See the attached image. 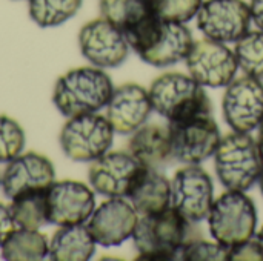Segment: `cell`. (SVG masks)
<instances>
[{
  "mask_svg": "<svg viewBox=\"0 0 263 261\" xmlns=\"http://www.w3.org/2000/svg\"><path fill=\"white\" fill-rule=\"evenodd\" d=\"M112 92V80L102 68L82 66L69 69L57 78L52 103L63 117L71 118L106 108Z\"/></svg>",
  "mask_w": 263,
  "mask_h": 261,
  "instance_id": "6da1fadb",
  "label": "cell"
},
{
  "mask_svg": "<svg viewBox=\"0 0 263 261\" xmlns=\"http://www.w3.org/2000/svg\"><path fill=\"white\" fill-rule=\"evenodd\" d=\"M194 223L174 208L157 214L140 215L133 234L139 260H176L183 246L196 237Z\"/></svg>",
  "mask_w": 263,
  "mask_h": 261,
  "instance_id": "7a4b0ae2",
  "label": "cell"
},
{
  "mask_svg": "<svg viewBox=\"0 0 263 261\" xmlns=\"http://www.w3.org/2000/svg\"><path fill=\"white\" fill-rule=\"evenodd\" d=\"M148 92L153 111L166 118L168 123L213 112L208 94L190 74L165 72L151 83Z\"/></svg>",
  "mask_w": 263,
  "mask_h": 261,
  "instance_id": "3957f363",
  "label": "cell"
},
{
  "mask_svg": "<svg viewBox=\"0 0 263 261\" xmlns=\"http://www.w3.org/2000/svg\"><path fill=\"white\" fill-rule=\"evenodd\" d=\"M216 175L228 191H248L257 183L263 162L257 142L245 132H231L220 138L214 152Z\"/></svg>",
  "mask_w": 263,
  "mask_h": 261,
  "instance_id": "277c9868",
  "label": "cell"
},
{
  "mask_svg": "<svg viewBox=\"0 0 263 261\" xmlns=\"http://www.w3.org/2000/svg\"><path fill=\"white\" fill-rule=\"evenodd\" d=\"M210 232L219 243L234 248L256 235L257 211L243 191H228L214 200L206 217Z\"/></svg>",
  "mask_w": 263,
  "mask_h": 261,
  "instance_id": "5b68a950",
  "label": "cell"
},
{
  "mask_svg": "<svg viewBox=\"0 0 263 261\" xmlns=\"http://www.w3.org/2000/svg\"><path fill=\"white\" fill-rule=\"evenodd\" d=\"M114 129L106 115L97 112L68 118L60 131V148L72 162H94L111 149Z\"/></svg>",
  "mask_w": 263,
  "mask_h": 261,
  "instance_id": "8992f818",
  "label": "cell"
},
{
  "mask_svg": "<svg viewBox=\"0 0 263 261\" xmlns=\"http://www.w3.org/2000/svg\"><path fill=\"white\" fill-rule=\"evenodd\" d=\"M168 128L173 155L185 165H199L214 155L222 138L213 112L170 122Z\"/></svg>",
  "mask_w": 263,
  "mask_h": 261,
  "instance_id": "52a82bcc",
  "label": "cell"
},
{
  "mask_svg": "<svg viewBox=\"0 0 263 261\" xmlns=\"http://www.w3.org/2000/svg\"><path fill=\"white\" fill-rule=\"evenodd\" d=\"M146 169L129 151H108L92 162L88 180L94 192L108 198H125L129 197Z\"/></svg>",
  "mask_w": 263,
  "mask_h": 261,
  "instance_id": "ba28073f",
  "label": "cell"
},
{
  "mask_svg": "<svg viewBox=\"0 0 263 261\" xmlns=\"http://www.w3.org/2000/svg\"><path fill=\"white\" fill-rule=\"evenodd\" d=\"M185 63L188 74L203 88H227L236 78L239 69L234 51L227 43L206 37L194 42Z\"/></svg>",
  "mask_w": 263,
  "mask_h": 261,
  "instance_id": "9c48e42d",
  "label": "cell"
},
{
  "mask_svg": "<svg viewBox=\"0 0 263 261\" xmlns=\"http://www.w3.org/2000/svg\"><path fill=\"white\" fill-rule=\"evenodd\" d=\"M222 111L234 132L251 134L263 122V82L243 74L225 89Z\"/></svg>",
  "mask_w": 263,
  "mask_h": 261,
  "instance_id": "30bf717a",
  "label": "cell"
},
{
  "mask_svg": "<svg viewBox=\"0 0 263 261\" xmlns=\"http://www.w3.org/2000/svg\"><path fill=\"white\" fill-rule=\"evenodd\" d=\"M214 203V186L210 174L199 165H186L171 180V208L188 222L205 220Z\"/></svg>",
  "mask_w": 263,
  "mask_h": 261,
  "instance_id": "8fae6325",
  "label": "cell"
},
{
  "mask_svg": "<svg viewBox=\"0 0 263 261\" xmlns=\"http://www.w3.org/2000/svg\"><path fill=\"white\" fill-rule=\"evenodd\" d=\"M196 18L203 35L220 43H236L253 22L250 5L243 0H205Z\"/></svg>",
  "mask_w": 263,
  "mask_h": 261,
  "instance_id": "7c38bea8",
  "label": "cell"
},
{
  "mask_svg": "<svg viewBox=\"0 0 263 261\" xmlns=\"http://www.w3.org/2000/svg\"><path fill=\"white\" fill-rule=\"evenodd\" d=\"M79 48L92 66L102 69L120 66L129 54L125 34L103 17L94 18L82 26Z\"/></svg>",
  "mask_w": 263,
  "mask_h": 261,
  "instance_id": "4fadbf2b",
  "label": "cell"
},
{
  "mask_svg": "<svg viewBox=\"0 0 263 261\" xmlns=\"http://www.w3.org/2000/svg\"><path fill=\"white\" fill-rule=\"evenodd\" d=\"M139 217L140 215L131 202H126L122 197H114L94 209L86 226L97 245L112 248L120 246L133 237Z\"/></svg>",
  "mask_w": 263,
  "mask_h": 261,
  "instance_id": "5bb4252c",
  "label": "cell"
},
{
  "mask_svg": "<svg viewBox=\"0 0 263 261\" xmlns=\"http://www.w3.org/2000/svg\"><path fill=\"white\" fill-rule=\"evenodd\" d=\"M48 205L51 225H85L96 209V197L92 188L82 182L60 180L48 189Z\"/></svg>",
  "mask_w": 263,
  "mask_h": 261,
  "instance_id": "9a60e30c",
  "label": "cell"
},
{
  "mask_svg": "<svg viewBox=\"0 0 263 261\" xmlns=\"http://www.w3.org/2000/svg\"><path fill=\"white\" fill-rule=\"evenodd\" d=\"M55 182L52 162L39 152H22L8 162L2 174V191L12 200L17 195L46 191Z\"/></svg>",
  "mask_w": 263,
  "mask_h": 261,
  "instance_id": "2e32d148",
  "label": "cell"
},
{
  "mask_svg": "<svg viewBox=\"0 0 263 261\" xmlns=\"http://www.w3.org/2000/svg\"><path fill=\"white\" fill-rule=\"evenodd\" d=\"M153 112L148 89L137 83H125L114 88L106 105V118L114 132L129 135L142 128Z\"/></svg>",
  "mask_w": 263,
  "mask_h": 261,
  "instance_id": "e0dca14e",
  "label": "cell"
},
{
  "mask_svg": "<svg viewBox=\"0 0 263 261\" xmlns=\"http://www.w3.org/2000/svg\"><path fill=\"white\" fill-rule=\"evenodd\" d=\"M194 38L185 23L162 20L149 43L137 55L154 68H168L186 58Z\"/></svg>",
  "mask_w": 263,
  "mask_h": 261,
  "instance_id": "ac0fdd59",
  "label": "cell"
},
{
  "mask_svg": "<svg viewBox=\"0 0 263 261\" xmlns=\"http://www.w3.org/2000/svg\"><path fill=\"white\" fill-rule=\"evenodd\" d=\"M128 151L146 168L160 169L173 155L170 128L163 125H143L131 134Z\"/></svg>",
  "mask_w": 263,
  "mask_h": 261,
  "instance_id": "d6986e66",
  "label": "cell"
},
{
  "mask_svg": "<svg viewBox=\"0 0 263 261\" xmlns=\"http://www.w3.org/2000/svg\"><path fill=\"white\" fill-rule=\"evenodd\" d=\"M96 240L86 225L59 226L49 240V254L52 261H86L96 252Z\"/></svg>",
  "mask_w": 263,
  "mask_h": 261,
  "instance_id": "ffe728a7",
  "label": "cell"
},
{
  "mask_svg": "<svg viewBox=\"0 0 263 261\" xmlns=\"http://www.w3.org/2000/svg\"><path fill=\"white\" fill-rule=\"evenodd\" d=\"M128 198L139 215L162 212L171 206V182L159 169L148 168Z\"/></svg>",
  "mask_w": 263,
  "mask_h": 261,
  "instance_id": "44dd1931",
  "label": "cell"
},
{
  "mask_svg": "<svg viewBox=\"0 0 263 261\" xmlns=\"http://www.w3.org/2000/svg\"><path fill=\"white\" fill-rule=\"evenodd\" d=\"M100 15L128 34L153 17L154 11L151 0H100Z\"/></svg>",
  "mask_w": 263,
  "mask_h": 261,
  "instance_id": "7402d4cb",
  "label": "cell"
},
{
  "mask_svg": "<svg viewBox=\"0 0 263 261\" xmlns=\"http://www.w3.org/2000/svg\"><path fill=\"white\" fill-rule=\"evenodd\" d=\"M0 252L8 261L43 260L49 254V240L40 231L17 228L2 245Z\"/></svg>",
  "mask_w": 263,
  "mask_h": 261,
  "instance_id": "603a6c76",
  "label": "cell"
},
{
  "mask_svg": "<svg viewBox=\"0 0 263 261\" xmlns=\"http://www.w3.org/2000/svg\"><path fill=\"white\" fill-rule=\"evenodd\" d=\"M9 211L17 228L39 231L40 228L51 225L48 189L26 192L14 197L9 203Z\"/></svg>",
  "mask_w": 263,
  "mask_h": 261,
  "instance_id": "cb8c5ba5",
  "label": "cell"
},
{
  "mask_svg": "<svg viewBox=\"0 0 263 261\" xmlns=\"http://www.w3.org/2000/svg\"><path fill=\"white\" fill-rule=\"evenodd\" d=\"M83 0H28L31 20L40 28H54L72 18Z\"/></svg>",
  "mask_w": 263,
  "mask_h": 261,
  "instance_id": "d4e9b609",
  "label": "cell"
},
{
  "mask_svg": "<svg viewBox=\"0 0 263 261\" xmlns=\"http://www.w3.org/2000/svg\"><path fill=\"white\" fill-rule=\"evenodd\" d=\"M234 54L243 74L263 82V31H248L234 45Z\"/></svg>",
  "mask_w": 263,
  "mask_h": 261,
  "instance_id": "484cf974",
  "label": "cell"
},
{
  "mask_svg": "<svg viewBox=\"0 0 263 261\" xmlns=\"http://www.w3.org/2000/svg\"><path fill=\"white\" fill-rule=\"evenodd\" d=\"M179 258L185 261H227L230 260V248L217 240L210 242L196 235L183 246Z\"/></svg>",
  "mask_w": 263,
  "mask_h": 261,
  "instance_id": "4316f807",
  "label": "cell"
},
{
  "mask_svg": "<svg viewBox=\"0 0 263 261\" xmlns=\"http://www.w3.org/2000/svg\"><path fill=\"white\" fill-rule=\"evenodd\" d=\"M25 142L23 128L14 118L0 114V163H8L22 154Z\"/></svg>",
  "mask_w": 263,
  "mask_h": 261,
  "instance_id": "83f0119b",
  "label": "cell"
},
{
  "mask_svg": "<svg viewBox=\"0 0 263 261\" xmlns=\"http://www.w3.org/2000/svg\"><path fill=\"white\" fill-rule=\"evenodd\" d=\"M203 0H151L154 14L168 22L186 23L194 18Z\"/></svg>",
  "mask_w": 263,
  "mask_h": 261,
  "instance_id": "f1b7e54d",
  "label": "cell"
},
{
  "mask_svg": "<svg viewBox=\"0 0 263 261\" xmlns=\"http://www.w3.org/2000/svg\"><path fill=\"white\" fill-rule=\"evenodd\" d=\"M230 260H263V251L257 240H251L230 248Z\"/></svg>",
  "mask_w": 263,
  "mask_h": 261,
  "instance_id": "f546056e",
  "label": "cell"
},
{
  "mask_svg": "<svg viewBox=\"0 0 263 261\" xmlns=\"http://www.w3.org/2000/svg\"><path fill=\"white\" fill-rule=\"evenodd\" d=\"M15 229H17V226L12 220L9 206L0 203V248Z\"/></svg>",
  "mask_w": 263,
  "mask_h": 261,
  "instance_id": "4dcf8cb0",
  "label": "cell"
},
{
  "mask_svg": "<svg viewBox=\"0 0 263 261\" xmlns=\"http://www.w3.org/2000/svg\"><path fill=\"white\" fill-rule=\"evenodd\" d=\"M250 11H251L253 23L263 31V0H251Z\"/></svg>",
  "mask_w": 263,
  "mask_h": 261,
  "instance_id": "1f68e13d",
  "label": "cell"
},
{
  "mask_svg": "<svg viewBox=\"0 0 263 261\" xmlns=\"http://www.w3.org/2000/svg\"><path fill=\"white\" fill-rule=\"evenodd\" d=\"M259 135H257V148H259V152H260V157H262V162H263V122L259 125Z\"/></svg>",
  "mask_w": 263,
  "mask_h": 261,
  "instance_id": "d6a6232c",
  "label": "cell"
},
{
  "mask_svg": "<svg viewBox=\"0 0 263 261\" xmlns=\"http://www.w3.org/2000/svg\"><path fill=\"white\" fill-rule=\"evenodd\" d=\"M256 240H257V243L260 245V248H262V251H263V226H262V229L257 232V235H256Z\"/></svg>",
  "mask_w": 263,
  "mask_h": 261,
  "instance_id": "836d02e7",
  "label": "cell"
},
{
  "mask_svg": "<svg viewBox=\"0 0 263 261\" xmlns=\"http://www.w3.org/2000/svg\"><path fill=\"white\" fill-rule=\"evenodd\" d=\"M257 183H259V186H260V192H262V195H263V169H262L260 177H259V180H257Z\"/></svg>",
  "mask_w": 263,
  "mask_h": 261,
  "instance_id": "e575fe53",
  "label": "cell"
},
{
  "mask_svg": "<svg viewBox=\"0 0 263 261\" xmlns=\"http://www.w3.org/2000/svg\"><path fill=\"white\" fill-rule=\"evenodd\" d=\"M0 186H2V175H0Z\"/></svg>",
  "mask_w": 263,
  "mask_h": 261,
  "instance_id": "d590c367",
  "label": "cell"
}]
</instances>
